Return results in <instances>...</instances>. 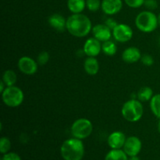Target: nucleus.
<instances>
[{"label":"nucleus","instance_id":"6ab92c4d","mask_svg":"<svg viewBox=\"0 0 160 160\" xmlns=\"http://www.w3.org/2000/svg\"><path fill=\"white\" fill-rule=\"evenodd\" d=\"M17 77L15 72L9 70L4 72L2 81L5 83L6 87H10V86H14V84L17 82Z\"/></svg>","mask_w":160,"mask_h":160},{"label":"nucleus","instance_id":"f704fd0d","mask_svg":"<svg viewBox=\"0 0 160 160\" xmlns=\"http://www.w3.org/2000/svg\"><path fill=\"white\" fill-rule=\"evenodd\" d=\"M159 45H160V38H159Z\"/></svg>","mask_w":160,"mask_h":160},{"label":"nucleus","instance_id":"dca6fc26","mask_svg":"<svg viewBox=\"0 0 160 160\" xmlns=\"http://www.w3.org/2000/svg\"><path fill=\"white\" fill-rule=\"evenodd\" d=\"M84 70L89 75H95L99 70V63L95 57H89L84 61Z\"/></svg>","mask_w":160,"mask_h":160},{"label":"nucleus","instance_id":"f8f14e48","mask_svg":"<svg viewBox=\"0 0 160 160\" xmlns=\"http://www.w3.org/2000/svg\"><path fill=\"white\" fill-rule=\"evenodd\" d=\"M94 38L99 42H107L112 37V30L106 24H97L92 28Z\"/></svg>","mask_w":160,"mask_h":160},{"label":"nucleus","instance_id":"423d86ee","mask_svg":"<svg viewBox=\"0 0 160 160\" xmlns=\"http://www.w3.org/2000/svg\"><path fill=\"white\" fill-rule=\"evenodd\" d=\"M93 131V125L88 119L81 118L77 120L71 126V134L75 138H86L92 134Z\"/></svg>","mask_w":160,"mask_h":160},{"label":"nucleus","instance_id":"9b49d317","mask_svg":"<svg viewBox=\"0 0 160 160\" xmlns=\"http://www.w3.org/2000/svg\"><path fill=\"white\" fill-rule=\"evenodd\" d=\"M123 7L122 0H102V10L107 15H115L121 10Z\"/></svg>","mask_w":160,"mask_h":160},{"label":"nucleus","instance_id":"f03ea898","mask_svg":"<svg viewBox=\"0 0 160 160\" xmlns=\"http://www.w3.org/2000/svg\"><path fill=\"white\" fill-rule=\"evenodd\" d=\"M61 156L64 160H81L84 154V144L78 138H70L62 143Z\"/></svg>","mask_w":160,"mask_h":160},{"label":"nucleus","instance_id":"f257e3e1","mask_svg":"<svg viewBox=\"0 0 160 160\" xmlns=\"http://www.w3.org/2000/svg\"><path fill=\"white\" fill-rule=\"evenodd\" d=\"M67 30L75 37H85L92 30V22L84 14H73L67 20Z\"/></svg>","mask_w":160,"mask_h":160},{"label":"nucleus","instance_id":"473e14b6","mask_svg":"<svg viewBox=\"0 0 160 160\" xmlns=\"http://www.w3.org/2000/svg\"><path fill=\"white\" fill-rule=\"evenodd\" d=\"M157 18H158V23H159V25L160 26V12H159V15H158Z\"/></svg>","mask_w":160,"mask_h":160},{"label":"nucleus","instance_id":"9d476101","mask_svg":"<svg viewBox=\"0 0 160 160\" xmlns=\"http://www.w3.org/2000/svg\"><path fill=\"white\" fill-rule=\"evenodd\" d=\"M84 52L89 57H95L100 53L102 50V45L95 38H88L84 45Z\"/></svg>","mask_w":160,"mask_h":160},{"label":"nucleus","instance_id":"6e6552de","mask_svg":"<svg viewBox=\"0 0 160 160\" xmlns=\"http://www.w3.org/2000/svg\"><path fill=\"white\" fill-rule=\"evenodd\" d=\"M142 146V144L140 139L135 136H131L127 138L123 145V151L128 156H135L141 152Z\"/></svg>","mask_w":160,"mask_h":160},{"label":"nucleus","instance_id":"5701e85b","mask_svg":"<svg viewBox=\"0 0 160 160\" xmlns=\"http://www.w3.org/2000/svg\"><path fill=\"white\" fill-rule=\"evenodd\" d=\"M11 148V142L8 138L2 137L0 139V152L2 154H6Z\"/></svg>","mask_w":160,"mask_h":160},{"label":"nucleus","instance_id":"bb28decb","mask_svg":"<svg viewBox=\"0 0 160 160\" xmlns=\"http://www.w3.org/2000/svg\"><path fill=\"white\" fill-rule=\"evenodd\" d=\"M144 5L149 10H154L158 7V2L156 0H145Z\"/></svg>","mask_w":160,"mask_h":160},{"label":"nucleus","instance_id":"2eb2a0df","mask_svg":"<svg viewBox=\"0 0 160 160\" xmlns=\"http://www.w3.org/2000/svg\"><path fill=\"white\" fill-rule=\"evenodd\" d=\"M48 23L52 28L58 31H64L67 29V20L60 14L55 13L48 18Z\"/></svg>","mask_w":160,"mask_h":160},{"label":"nucleus","instance_id":"ddd939ff","mask_svg":"<svg viewBox=\"0 0 160 160\" xmlns=\"http://www.w3.org/2000/svg\"><path fill=\"white\" fill-rule=\"evenodd\" d=\"M126 136L120 131H115L109 134L108 138V144L112 149H120L124 145Z\"/></svg>","mask_w":160,"mask_h":160},{"label":"nucleus","instance_id":"7c9ffc66","mask_svg":"<svg viewBox=\"0 0 160 160\" xmlns=\"http://www.w3.org/2000/svg\"><path fill=\"white\" fill-rule=\"evenodd\" d=\"M5 86H6V84H5V83L3 82L2 81L0 82V92H1V93H2L3 92H4V90L6 89V88H5Z\"/></svg>","mask_w":160,"mask_h":160},{"label":"nucleus","instance_id":"0eeeda50","mask_svg":"<svg viewBox=\"0 0 160 160\" xmlns=\"http://www.w3.org/2000/svg\"><path fill=\"white\" fill-rule=\"evenodd\" d=\"M112 36L117 42H126L132 38L133 31L128 25L120 23L112 30Z\"/></svg>","mask_w":160,"mask_h":160},{"label":"nucleus","instance_id":"7ed1b4c3","mask_svg":"<svg viewBox=\"0 0 160 160\" xmlns=\"http://www.w3.org/2000/svg\"><path fill=\"white\" fill-rule=\"evenodd\" d=\"M135 25L138 29L142 32H152L159 25L158 18L156 14L151 11H143L136 17Z\"/></svg>","mask_w":160,"mask_h":160},{"label":"nucleus","instance_id":"2f4dec72","mask_svg":"<svg viewBox=\"0 0 160 160\" xmlns=\"http://www.w3.org/2000/svg\"><path fill=\"white\" fill-rule=\"evenodd\" d=\"M128 160H141V159H139L137 156H131V158H130Z\"/></svg>","mask_w":160,"mask_h":160},{"label":"nucleus","instance_id":"b1692460","mask_svg":"<svg viewBox=\"0 0 160 160\" xmlns=\"http://www.w3.org/2000/svg\"><path fill=\"white\" fill-rule=\"evenodd\" d=\"M86 6L92 12H96L101 8L102 2L100 0H86Z\"/></svg>","mask_w":160,"mask_h":160},{"label":"nucleus","instance_id":"cd10ccee","mask_svg":"<svg viewBox=\"0 0 160 160\" xmlns=\"http://www.w3.org/2000/svg\"><path fill=\"white\" fill-rule=\"evenodd\" d=\"M141 60H142V63L145 66H152L154 63V59L150 55H145V56H142Z\"/></svg>","mask_w":160,"mask_h":160},{"label":"nucleus","instance_id":"4be33fe9","mask_svg":"<svg viewBox=\"0 0 160 160\" xmlns=\"http://www.w3.org/2000/svg\"><path fill=\"white\" fill-rule=\"evenodd\" d=\"M153 95L152 89L149 87H144L139 90L138 92V98L141 102H147L152 99Z\"/></svg>","mask_w":160,"mask_h":160},{"label":"nucleus","instance_id":"20e7f679","mask_svg":"<svg viewBox=\"0 0 160 160\" xmlns=\"http://www.w3.org/2000/svg\"><path fill=\"white\" fill-rule=\"evenodd\" d=\"M143 106L139 100L131 99L126 102L122 107L123 118L129 122H137L143 116Z\"/></svg>","mask_w":160,"mask_h":160},{"label":"nucleus","instance_id":"c85d7f7f","mask_svg":"<svg viewBox=\"0 0 160 160\" xmlns=\"http://www.w3.org/2000/svg\"><path fill=\"white\" fill-rule=\"evenodd\" d=\"M2 160H21V159H20L19 155H17V153L9 152L6 153L3 156V157L2 158Z\"/></svg>","mask_w":160,"mask_h":160},{"label":"nucleus","instance_id":"412c9836","mask_svg":"<svg viewBox=\"0 0 160 160\" xmlns=\"http://www.w3.org/2000/svg\"><path fill=\"white\" fill-rule=\"evenodd\" d=\"M102 50L106 55L109 56H114L117 52V45L112 41H107V42H103L102 45Z\"/></svg>","mask_w":160,"mask_h":160},{"label":"nucleus","instance_id":"a211bd4d","mask_svg":"<svg viewBox=\"0 0 160 160\" xmlns=\"http://www.w3.org/2000/svg\"><path fill=\"white\" fill-rule=\"evenodd\" d=\"M128 155L120 149H112L106 155L105 160H128Z\"/></svg>","mask_w":160,"mask_h":160},{"label":"nucleus","instance_id":"a878e982","mask_svg":"<svg viewBox=\"0 0 160 160\" xmlns=\"http://www.w3.org/2000/svg\"><path fill=\"white\" fill-rule=\"evenodd\" d=\"M125 3L128 5L129 7L131 8H139L144 5L145 2V0H124Z\"/></svg>","mask_w":160,"mask_h":160},{"label":"nucleus","instance_id":"39448f33","mask_svg":"<svg viewBox=\"0 0 160 160\" xmlns=\"http://www.w3.org/2000/svg\"><path fill=\"white\" fill-rule=\"evenodd\" d=\"M2 98L5 105L9 107H17L22 104L24 98L23 92L16 86L6 87L2 93Z\"/></svg>","mask_w":160,"mask_h":160},{"label":"nucleus","instance_id":"393cba45","mask_svg":"<svg viewBox=\"0 0 160 160\" xmlns=\"http://www.w3.org/2000/svg\"><path fill=\"white\" fill-rule=\"evenodd\" d=\"M49 54L47 52H42L38 56L37 58V62L39 65H45L49 60Z\"/></svg>","mask_w":160,"mask_h":160},{"label":"nucleus","instance_id":"aec40b11","mask_svg":"<svg viewBox=\"0 0 160 160\" xmlns=\"http://www.w3.org/2000/svg\"><path fill=\"white\" fill-rule=\"evenodd\" d=\"M150 108L155 117L160 119V94L154 95L150 100Z\"/></svg>","mask_w":160,"mask_h":160},{"label":"nucleus","instance_id":"1a4fd4ad","mask_svg":"<svg viewBox=\"0 0 160 160\" xmlns=\"http://www.w3.org/2000/svg\"><path fill=\"white\" fill-rule=\"evenodd\" d=\"M19 70L27 75H33L38 70V62L28 56H23L18 61Z\"/></svg>","mask_w":160,"mask_h":160},{"label":"nucleus","instance_id":"72a5a7b5","mask_svg":"<svg viewBox=\"0 0 160 160\" xmlns=\"http://www.w3.org/2000/svg\"><path fill=\"white\" fill-rule=\"evenodd\" d=\"M158 131H159V132L160 133V119L159 120V123H158Z\"/></svg>","mask_w":160,"mask_h":160},{"label":"nucleus","instance_id":"4468645a","mask_svg":"<svg viewBox=\"0 0 160 160\" xmlns=\"http://www.w3.org/2000/svg\"><path fill=\"white\" fill-rule=\"evenodd\" d=\"M122 59L128 63H134L142 59L140 50L136 47H129L123 52Z\"/></svg>","mask_w":160,"mask_h":160},{"label":"nucleus","instance_id":"c756f323","mask_svg":"<svg viewBox=\"0 0 160 160\" xmlns=\"http://www.w3.org/2000/svg\"><path fill=\"white\" fill-rule=\"evenodd\" d=\"M105 24L106 25V26L108 27L109 28H110L111 30H113L114 28H116V27L117 26V25L119 24L118 23H117V21H116L114 19L112 18H108L107 20H106V22H105Z\"/></svg>","mask_w":160,"mask_h":160},{"label":"nucleus","instance_id":"f3484780","mask_svg":"<svg viewBox=\"0 0 160 160\" xmlns=\"http://www.w3.org/2000/svg\"><path fill=\"white\" fill-rule=\"evenodd\" d=\"M67 6L69 10L73 14L81 13L86 6V0H68Z\"/></svg>","mask_w":160,"mask_h":160}]
</instances>
